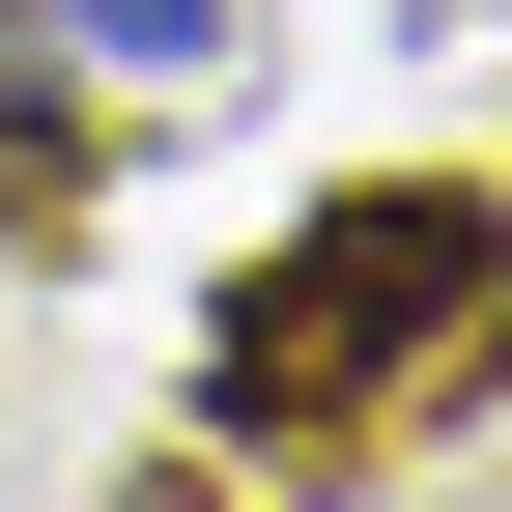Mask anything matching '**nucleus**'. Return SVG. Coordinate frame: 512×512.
I'll use <instances>...</instances> for the list:
<instances>
[{
	"label": "nucleus",
	"instance_id": "f03ea898",
	"mask_svg": "<svg viewBox=\"0 0 512 512\" xmlns=\"http://www.w3.org/2000/svg\"><path fill=\"white\" fill-rule=\"evenodd\" d=\"M0 228H86V114H57L29 57H0Z\"/></svg>",
	"mask_w": 512,
	"mask_h": 512
},
{
	"label": "nucleus",
	"instance_id": "7ed1b4c3",
	"mask_svg": "<svg viewBox=\"0 0 512 512\" xmlns=\"http://www.w3.org/2000/svg\"><path fill=\"white\" fill-rule=\"evenodd\" d=\"M57 29H114V57H200V29H228V0H57Z\"/></svg>",
	"mask_w": 512,
	"mask_h": 512
},
{
	"label": "nucleus",
	"instance_id": "f257e3e1",
	"mask_svg": "<svg viewBox=\"0 0 512 512\" xmlns=\"http://www.w3.org/2000/svg\"><path fill=\"white\" fill-rule=\"evenodd\" d=\"M427 370H512V200H456V171L313 200L200 313V427H256V456H342V427H399Z\"/></svg>",
	"mask_w": 512,
	"mask_h": 512
},
{
	"label": "nucleus",
	"instance_id": "20e7f679",
	"mask_svg": "<svg viewBox=\"0 0 512 512\" xmlns=\"http://www.w3.org/2000/svg\"><path fill=\"white\" fill-rule=\"evenodd\" d=\"M114 512H256V484H114Z\"/></svg>",
	"mask_w": 512,
	"mask_h": 512
}]
</instances>
